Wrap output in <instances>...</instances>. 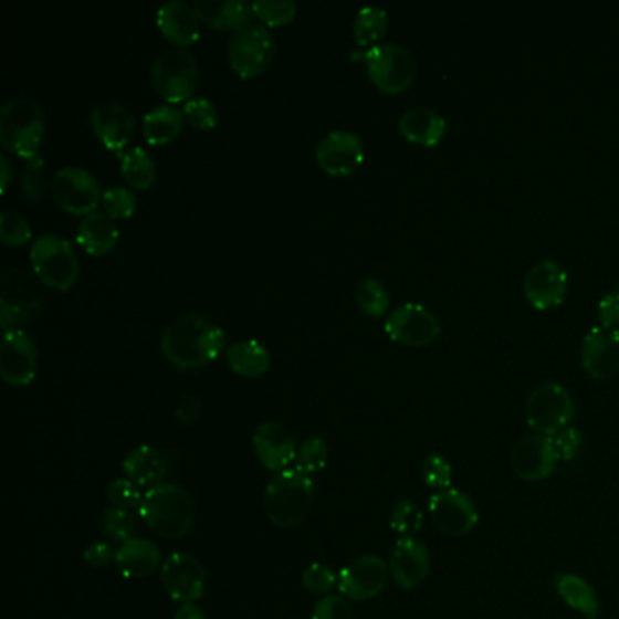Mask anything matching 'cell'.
<instances>
[{
    "instance_id": "4dcf8cb0",
    "label": "cell",
    "mask_w": 619,
    "mask_h": 619,
    "mask_svg": "<svg viewBox=\"0 0 619 619\" xmlns=\"http://www.w3.org/2000/svg\"><path fill=\"white\" fill-rule=\"evenodd\" d=\"M183 127V112L174 104L153 107L144 115V138L151 146H166L180 135Z\"/></svg>"
},
{
    "instance_id": "681fc988",
    "label": "cell",
    "mask_w": 619,
    "mask_h": 619,
    "mask_svg": "<svg viewBox=\"0 0 619 619\" xmlns=\"http://www.w3.org/2000/svg\"><path fill=\"white\" fill-rule=\"evenodd\" d=\"M598 318L607 329H619V282L599 300Z\"/></svg>"
},
{
    "instance_id": "277c9868",
    "label": "cell",
    "mask_w": 619,
    "mask_h": 619,
    "mask_svg": "<svg viewBox=\"0 0 619 619\" xmlns=\"http://www.w3.org/2000/svg\"><path fill=\"white\" fill-rule=\"evenodd\" d=\"M46 135V115L35 101L11 98L0 109V144L6 151L30 160L41 155Z\"/></svg>"
},
{
    "instance_id": "816d5d0a",
    "label": "cell",
    "mask_w": 619,
    "mask_h": 619,
    "mask_svg": "<svg viewBox=\"0 0 619 619\" xmlns=\"http://www.w3.org/2000/svg\"><path fill=\"white\" fill-rule=\"evenodd\" d=\"M202 412V400L197 395H186L177 406V418L183 426L193 423Z\"/></svg>"
},
{
    "instance_id": "7c38bea8",
    "label": "cell",
    "mask_w": 619,
    "mask_h": 619,
    "mask_svg": "<svg viewBox=\"0 0 619 619\" xmlns=\"http://www.w3.org/2000/svg\"><path fill=\"white\" fill-rule=\"evenodd\" d=\"M386 333L403 346L426 347L440 338L442 324L426 305L406 302L387 316Z\"/></svg>"
},
{
    "instance_id": "cb8c5ba5",
    "label": "cell",
    "mask_w": 619,
    "mask_h": 619,
    "mask_svg": "<svg viewBox=\"0 0 619 619\" xmlns=\"http://www.w3.org/2000/svg\"><path fill=\"white\" fill-rule=\"evenodd\" d=\"M157 24L168 41L177 46H191L199 41L200 19L195 6L183 0H169L157 10Z\"/></svg>"
},
{
    "instance_id": "44dd1931",
    "label": "cell",
    "mask_w": 619,
    "mask_h": 619,
    "mask_svg": "<svg viewBox=\"0 0 619 619\" xmlns=\"http://www.w3.org/2000/svg\"><path fill=\"white\" fill-rule=\"evenodd\" d=\"M581 366L595 380H610L619 373V329L592 327L581 344Z\"/></svg>"
},
{
    "instance_id": "8d00e7d4",
    "label": "cell",
    "mask_w": 619,
    "mask_h": 619,
    "mask_svg": "<svg viewBox=\"0 0 619 619\" xmlns=\"http://www.w3.org/2000/svg\"><path fill=\"white\" fill-rule=\"evenodd\" d=\"M389 525L400 538H415V534L423 525V514L417 503L411 500H400L391 508Z\"/></svg>"
},
{
    "instance_id": "5bb4252c",
    "label": "cell",
    "mask_w": 619,
    "mask_h": 619,
    "mask_svg": "<svg viewBox=\"0 0 619 619\" xmlns=\"http://www.w3.org/2000/svg\"><path fill=\"white\" fill-rule=\"evenodd\" d=\"M562 458L554 443L553 437L545 434H528L514 443L511 451V468L516 476L525 482H539L553 476Z\"/></svg>"
},
{
    "instance_id": "ac0fdd59",
    "label": "cell",
    "mask_w": 619,
    "mask_h": 619,
    "mask_svg": "<svg viewBox=\"0 0 619 619\" xmlns=\"http://www.w3.org/2000/svg\"><path fill=\"white\" fill-rule=\"evenodd\" d=\"M569 290V274L554 262L542 260L533 265L523 280V295L534 310L550 311L564 304Z\"/></svg>"
},
{
    "instance_id": "f35d334b",
    "label": "cell",
    "mask_w": 619,
    "mask_h": 619,
    "mask_svg": "<svg viewBox=\"0 0 619 619\" xmlns=\"http://www.w3.org/2000/svg\"><path fill=\"white\" fill-rule=\"evenodd\" d=\"M102 527H104V533L109 538L120 542V544H126L129 539L137 538L135 536L138 528L137 518L133 516V513L123 511V508H106L104 518H102Z\"/></svg>"
},
{
    "instance_id": "5b68a950",
    "label": "cell",
    "mask_w": 619,
    "mask_h": 619,
    "mask_svg": "<svg viewBox=\"0 0 619 619\" xmlns=\"http://www.w3.org/2000/svg\"><path fill=\"white\" fill-rule=\"evenodd\" d=\"M44 285L36 274L24 267H13L0 276V325L15 329L33 321L44 307Z\"/></svg>"
},
{
    "instance_id": "7bdbcfd3",
    "label": "cell",
    "mask_w": 619,
    "mask_h": 619,
    "mask_svg": "<svg viewBox=\"0 0 619 619\" xmlns=\"http://www.w3.org/2000/svg\"><path fill=\"white\" fill-rule=\"evenodd\" d=\"M102 206H104V211L115 220L129 219L137 209V197L132 189L117 186V188L106 189L102 193Z\"/></svg>"
},
{
    "instance_id": "db71d44e",
    "label": "cell",
    "mask_w": 619,
    "mask_h": 619,
    "mask_svg": "<svg viewBox=\"0 0 619 619\" xmlns=\"http://www.w3.org/2000/svg\"><path fill=\"white\" fill-rule=\"evenodd\" d=\"M0 177H2V191H6L11 180V162L6 155H0Z\"/></svg>"
},
{
    "instance_id": "83f0119b",
    "label": "cell",
    "mask_w": 619,
    "mask_h": 619,
    "mask_svg": "<svg viewBox=\"0 0 619 619\" xmlns=\"http://www.w3.org/2000/svg\"><path fill=\"white\" fill-rule=\"evenodd\" d=\"M120 229L117 220L109 217L106 211H93L78 223L76 228V242L82 245L86 253L106 254L117 245Z\"/></svg>"
},
{
    "instance_id": "836d02e7",
    "label": "cell",
    "mask_w": 619,
    "mask_h": 619,
    "mask_svg": "<svg viewBox=\"0 0 619 619\" xmlns=\"http://www.w3.org/2000/svg\"><path fill=\"white\" fill-rule=\"evenodd\" d=\"M389 17L384 8L366 6L358 11L355 19V39L360 46H369L380 41L387 33Z\"/></svg>"
},
{
    "instance_id": "9a60e30c",
    "label": "cell",
    "mask_w": 619,
    "mask_h": 619,
    "mask_svg": "<svg viewBox=\"0 0 619 619\" xmlns=\"http://www.w3.org/2000/svg\"><path fill=\"white\" fill-rule=\"evenodd\" d=\"M389 576V565L380 556L366 554L338 573V590L350 601H369L384 592Z\"/></svg>"
},
{
    "instance_id": "f907efd6",
    "label": "cell",
    "mask_w": 619,
    "mask_h": 619,
    "mask_svg": "<svg viewBox=\"0 0 619 619\" xmlns=\"http://www.w3.org/2000/svg\"><path fill=\"white\" fill-rule=\"evenodd\" d=\"M115 554H117V548H113L106 542H95L84 548L82 558L95 569H107L109 565L115 564Z\"/></svg>"
},
{
    "instance_id": "ab89813d",
    "label": "cell",
    "mask_w": 619,
    "mask_h": 619,
    "mask_svg": "<svg viewBox=\"0 0 619 619\" xmlns=\"http://www.w3.org/2000/svg\"><path fill=\"white\" fill-rule=\"evenodd\" d=\"M251 8H253V13L259 17L260 21L270 25H280L293 21L296 10H298L295 0H254Z\"/></svg>"
},
{
    "instance_id": "484cf974",
    "label": "cell",
    "mask_w": 619,
    "mask_h": 619,
    "mask_svg": "<svg viewBox=\"0 0 619 619\" xmlns=\"http://www.w3.org/2000/svg\"><path fill=\"white\" fill-rule=\"evenodd\" d=\"M401 137L409 143L434 148L442 143L447 133L445 118L431 107H411L398 120Z\"/></svg>"
},
{
    "instance_id": "4316f807",
    "label": "cell",
    "mask_w": 619,
    "mask_h": 619,
    "mask_svg": "<svg viewBox=\"0 0 619 619\" xmlns=\"http://www.w3.org/2000/svg\"><path fill=\"white\" fill-rule=\"evenodd\" d=\"M123 471L127 480L148 491L164 483V478L168 474V462L155 447L138 445L124 458Z\"/></svg>"
},
{
    "instance_id": "d590c367",
    "label": "cell",
    "mask_w": 619,
    "mask_h": 619,
    "mask_svg": "<svg viewBox=\"0 0 619 619\" xmlns=\"http://www.w3.org/2000/svg\"><path fill=\"white\" fill-rule=\"evenodd\" d=\"M329 462V447L322 437L305 438L296 451V469L307 476L324 471Z\"/></svg>"
},
{
    "instance_id": "d4e9b609",
    "label": "cell",
    "mask_w": 619,
    "mask_h": 619,
    "mask_svg": "<svg viewBox=\"0 0 619 619\" xmlns=\"http://www.w3.org/2000/svg\"><path fill=\"white\" fill-rule=\"evenodd\" d=\"M160 548L151 539L133 538L118 545L115 565L127 579L149 578L160 567Z\"/></svg>"
},
{
    "instance_id": "30bf717a",
    "label": "cell",
    "mask_w": 619,
    "mask_h": 619,
    "mask_svg": "<svg viewBox=\"0 0 619 619\" xmlns=\"http://www.w3.org/2000/svg\"><path fill=\"white\" fill-rule=\"evenodd\" d=\"M274 53V36L265 25H242L229 39L228 59L242 78H251L270 66Z\"/></svg>"
},
{
    "instance_id": "8fae6325",
    "label": "cell",
    "mask_w": 619,
    "mask_h": 619,
    "mask_svg": "<svg viewBox=\"0 0 619 619\" xmlns=\"http://www.w3.org/2000/svg\"><path fill=\"white\" fill-rule=\"evenodd\" d=\"M53 199L64 211L78 217L97 211L101 202V186L95 175L81 166H66L56 171L51 180Z\"/></svg>"
},
{
    "instance_id": "d6a6232c",
    "label": "cell",
    "mask_w": 619,
    "mask_h": 619,
    "mask_svg": "<svg viewBox=\"0 0 619 619\" xmlns=\"http://www.w3.org/2000/svg\"><path fill=\"white\" fill-rule=\"evenodd\" d=\"M120 171L127 183L135 189L151 188L157 180V164L144 148H132L120 155Z\"/></svg>"
},
{
    "instance_id": "ba28073f",
    "label": "cell",
    "mask_w": 619,
    "mask_h": 619,
    "mask_svg": "<svg viewBox=\"0 0 619 619\" xmlns=\"http://www.w3.org/2000/svg\"><path fill=\"white\" fill-rule=\"evenodd\" d=\"M151 81L155 92L175 106L177 102L193 98L199 82V66L191 53L171 48L162 51L153 62Z\"/></svg>"
},
{
    "instance_id": "f6af8a7d",
    "label": "cell",
    "mask_w": 619,
    "mask_h": 619,
    "mask_svg": "<svg viewBox=\"0 0 619 619\" xmlns=\"http://www.w3.org/2000/svg\"><path fill=\"white\" fill-rule=\"evenodd\" d=\"M302 584L313 595L329 596L331 590L338 589V573L331 569L329 565L315 562L304 570Z\"/></svg>"
},
{
    "instance_id": "f1b7e54d",
    "label": "cell",
    "mask_w": 619,
    "mask_h": 619,
    "mask_svg": "<svg viewBox=\"0 0 619 619\" xmlns=\"http://www.w3.org/2000/svg\"><path fill=\"white\" fill-rule=\"evenodd\" d=\"M193 6L203 24L220 31L240 30L254 15L245 0H197Z\"/></svg>"
},
{
    "instance_id": "d6986e66",
    "label": "cell",
    "mask_w": 619,
    "mask_h": 619,
    "mask_svg": "<svg viewBox=\"0 0 619 619\" xmlns=\"http://www.w3.org/2000/svg\"><path fill=\"white\" fill-rule=\"evenodd\" d=\"M364 160V143L358 133L335 129L316 146V162L331 177L355 174Z\"/></svg>"
},
{
    "instance_id": "3957f363",
    "label": "cell",
    "mask_w": 619,
    "mask_h": 619,
    "mask_svg": "<svg viewBox=\"0 0 619 619\" xmlns=\"http://www.w3.org/2000/svg\"><path fill=\"white\" fill-rule=\"evenodd\" d=\"M313 503L315 482L296 468L276 472L265 489V514L279 528L298 527L310 516Z\"/></svg>"
},
{
    "instance_id": "7a4b0ae2",
    "label": "cell",
    "mask_w": 619,
    "mask_h": 619,
    "mask_svg": "<svg viewBox=\"0 0 619 619\" xmlns=\"http://www.w3.org/2000/svg\"><path fill=\"white\" fill-rule=\"evenodd\" d=\"M138 514L160 538H183L195 523L193 497L180 485L160 483L144 493Z\"/></svg>"
},
{
    "instance_id": "c3c4849f",
    "label": "cell",
    "mask_w": 619,
    "mask_h": 619,
    "mask_svg": "<svg viewBox=\"0 0 619 619\" xmlns=\"http://www.w3.org/2000/svg\"><path fill=\"white\" fill-rule=\"evenodd\" d=\"M556 449H558L559 458L564 462H573L574 458L578 457L581 443H584V434L576 429V427H565L564 431H559L556 437H553Z\"/></svg>"
},
{
    "instance_id": "8992f818",
    "label": "cell",
    "mask_w": 619,
    "mask_h": 619,
    "mask_svg": "<svg viewBox=\"0 0 619 619\" xmlns=\"http://www.w3.org/2000/svg\"><path fill=\"white\" fill-rule=\"evenodd\" d=\"M31 265L42 284L56 291H67L78 279V259L72 242L59 234L44 233L33 240Z\"/></svg>"
},
{
    "instance_id": "7402d4cb",
    "label": "cell",
    "mask_w": 619,
    "mask_h": 619,
    "mask_svg": "<svg viewBox=\"0 0 619 619\" xmlns=\"http://www.w3.org/2000/svg\"><path fill=\"white\" fill-rule=\"evenodd\" d=\"M389 574L400 589L420 587L431 573V553L418 538H400L391 550Z\"/></svg>"
},
{
    "instance_id": "ee69618b",
    "label": "cell",
    "mask_w": 619,
    "mask_h": 619,
    "mask_svg": "<svg viewBox=\"0 0 619 619\" xmlns=\"http://www.w3.org/2000/svg\"><path fill=\"white\" fill-rule=\"evenodd\" d=\"M0 239L6 245H24L31 239V225L28 220L17 211L6 209L0 214Z\"/></svg>"
},
{
    "instance_id": "9c48e42d",
    "label": "cell",
    "mask_w": 619,
    "mask_h": 619,
    "mask_svg": "<svg viewBox=\"0 0 619 619\" xmlns=\"http://www.w3.org/2000/svg\"><path fill=\"white\" fill-rule=\"evenodd\" d=\"M373 84L386 93H403L417 78V61L411 51L398 44H380L364 53Z\"/></svg>"
},
{
    "instance_id": "7dc6e473",
    "label": "cell",
    "mask_w": 619,
    "mask_h": 619,
    "mask_svg": "<svg viewBox=\"0 0 619 619\" xmlns=\"http://www.w3.org/2000/svg\"><path fill=\"white\" fill-rule=\"evenodd\" d=\"M311 619H353V609L342 595L324 596L315 605Z\"/></svg>"
},
{
    "instance_id": "f5cc1de1",
    "label": "cell",
    "mask_w": 619,
    "mask_h": 619,
    "mask_svg": "<svg viewBox=\"0 0 619 619\" xmlns=\"http://www.w3.org/2000/svg\"><path fill=\"white\" fill-rule=\"evenodd\" d=\"M174 619H206V612L197 604H182L175 612Z\"/></svg>"
},
{
    "instance_id": "bcb514c9",
    "label": "cell",
    "mask_w": 619,
    "mask_h": 619,
    "mask_svg": "<svg viewBox=\"0 0 619 619\" xmlns=\"http://www.w3.org/2000/svg\"><path fill=\"white\" fill-rule=\"evenodd\" d=\"M183 117L197 129H211L219 123V112L213 102L206 97L189 98L183 102Z\"/></svg>"
},
{
    "instance_id": "f546056e",
    "label": "cell",
    "mask_w": 619,
    "mask_h": 619,
    "mask_svg": "<svg viewBox=\"0 0 619 619\" xmlns=\"http://www.w3.org/2000/svg\"><path fill=\"white\" fill-rule=\"evenodd\" d=\"M556 592L569 609L576 610L587 619L599 615V599L592 585L578 574L564 573L556 576Z\"/></svg>"
},
{
    "instance_id": "74e56055",
    "label": "cell",
    "mask_w": 619,
    "mask_h": 619,
    "mask_svg": "<svg viewBox=\"0 0 619 619\" xmlns=\"http://www.w3.org/2000/svg\"><path fill=\"white\" fill-rule=\"evenodd\" d=\"M21 189L25 199L39 202L48 191V169L42 155L25 160L21 175Z\"/></svg>"
},
{
    "instance_id": "60d3db41",
    "label": "cell",
    "mask_w": 619,
    "mask_h": 619,
    "mask_svg": "<svg viewBox=\"0 0 619 619\" xmlns=\"http://www.w3.org/2000/svg\"><path fill=\"white\" fill-rule=\"evenodd\" d=\"M106 496L112 503V507L123 508V511H138L143 503L144 493L132 480L118 478L113 480L106 489Z\"/></svg>"
},
{
    "instance_id": "b9f144b4",
    "label": "cell",
    "mask_w": 619,
    "mask_h": 619,
    "mask_svg": "<svg viewBox=\"0 0 619 619\" xmlns=\"http://www.w3.org/2000/svg\"><path fill=\"white\" fill-rule=\"evenodd\" d=\"M421 478L437 493L452 487V468L442 454H429L421 463Z\"/></svg>"
},
{
    "instance_id": "e0dca14e",
    "label": "cell",
    "mask_w": 619,
    "mask_h": 619,
    "mask_svg": "<svg viewBox=\"0 0 619 619\" xmlns=\"http://www.w3.org/2000/svg\"><path fill=\"white\" fill-rule=\"evenodd\" d=\"M429 514L438 531L447 536H465L480 522L476 505L468 494L451 487L434 493L429 500Z\"/></svg>"
},
{
    "instance_id": "ffe728a7",
    "label": "cell",
    "mask_w": 619,
    "mask_h": 619,
    "mask_svg": "<svg viewBox=\"0 0 619 619\" xmlns=\"http://www.w3.org/2000/svg\"><path fill=\"white\" fill-rule=\"evenodd\" d=\"M254 454L267 471L282 472L291 469L296 460V440L290 429L280 421H264L253 434Z\"/></svg>"
},
{
    "instance_id": "52a82bcc",
    "label": "cell",
    "mask_w": 619,
    "mask_h": 619,
    "mask_svg": "<svg viewBox=\"0 0 619 619\" xmlns=\"http://www.w3.org/2000/svg\"><path fill=\"white\" fill-rule=\"evenodd\" d=\"M525 417L528 427L538 434L556 437L573 423L576 407L570 392L562 384L544 381L528 395Z\"/></svg>"
},
{
    "instance_id": "603a6c76",
    "label": "cell",
    "mask_w": 619,
    "mask_h": 619,
    "mask_svg": "<svg viewBox=\"0 0 619 619\" xmlns=\"http://www.w3.org/2000/svg\"><path fill=\"white\" fill-rule=\"evenodd\" d=\"M90 124L101 143L120 155L135 135V117L120 102H98L90 113Z\"/></svg>"
},
{
    "instance_id": "2e32d148",
    "label": "cell",
    "mask_w": 619,
    "mask_h": 619,
    "mask_svg": "<svg viewBox=\"0 0 619 619\" xmlns=\"http://www.w3.org/2000/svg\"><path fill=\"white\" fill-rule=\"evenodd\" d=\"M36 353L35 342L25 331L8 329L0 342V376L6 384L13 387L30 386L35 380Z\"/></svg>"
},
{
    "instance_id": "e575fe53",
    "label": "cell",
    "mask_w": 619,
    "mask_h": 619,
    "mask_svg": "<svg viewBox=\"0 0 619 619\" xmlns=\"http://www.w3.org/2000/svg\"><path fill=\"white\" fill-rule=\"evenodd\" d=\"M356 302L366 315L378 318L384 316L391 305V296L387 291L386 285L381 284L380 280L366 279L361 280L358 287H356Z\"/></svg>"
},
{
    "instance_id": "4fadbf2b",
    "label": "cell",
    "mask_w": 619,
    "mask_h": 619,
    "mask_svg": "<svg viewBox=\"0 0 619 619\" xmlns=\"http://www.w3.org/2000/svg\"><path fill=\"white\" fill-rule=\"evenodd\" d=\"M160 579L169 598L180 605L197 604L208 587L203 565L189 553L169 554L168 559H164Z\"/></svg>"
},
{
    "instance_id": "6da1fadb",
    "label": "cell",
    "mask_w": 619,
    "mask_h": 619,
    "mask_svg": "<svg viewBox=\"0 0 619 619\" xmlns=\"http://www.w3.org/2000/svg\"><path fill=\"white\" fill-rule=\"evenodd\" d=\"M160 349L180 371L199 369L225 349V331L202 313H186L164 329Z\"/></svg>"
},
{
    "instance_id": "1f68e13d",
    "label": "cell",
    "mask_w": 619,
    "mask_h": 619,
    "mask_svg": "<svg viewBox=\"0 0 619 619\" xmlns=\"http://www.w3.org/2000/svg\"><path fill=\"white\" fill-rule=\"evenodd\" d=\"M228 364L237 375L256 378L267 373L271 366L270 350L256 340H239L225 349Z\"/></svg>"
}]
</instances>
